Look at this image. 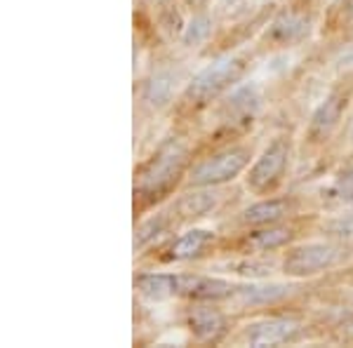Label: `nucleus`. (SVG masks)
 I'll return each instance as SVG.
<instances>
[{"label": "nucleus", "instance_id": "1", "mask_svg": "<svg viewBox=\"0 0 353 348\" xmlns=\"http://www.w3.org/2000/svg\"><path fill=\"white\" fill-rule=\"evenodd\" d=\"M196 130L191 125L172 123L168 132L153 144L151 151L134 165V219L149 214L184 186L191 163L196 161Z\"/></svg>", "mask_w": 353, "mask_h": 348}, {"label": "nucleus", "instance_id": "2", "mask_svg": "<svg viewBox=\"0 0 353 348\" xmlns=\"http://www.w3.org/2000/svg\"><path fill=\"white\" fill-rule=\"evenodd\" d=\"M261 57V48L257 43H248L243 48H236L231 52L210 57L208 61L191 73L189 83L184 85L179 99L170 113L172 123L191 125L196 130V123L210 111L224 94H229L236 85L248 81L250 73L257 68Z\"/></svg>", "mask_w": 353, "mask_h": 348}, {"label": "nucleus", "instance_id": "3", "mask_svg": "<svg viewBox=\"0 0 353 348\" xmlns=\"http://www.w3.org/2000/svg\"><path fill=\"white\" fill-rule=\"evenodd\" d=\"M353 113V73H334L332 83L323 92L311 113L306 116V123L301 127L299 141V156H321L327 151L341 132L349 125Z\"/></svg>", "mask_w": 353, "mask_h": 348}, {"label": "nucleus", "instance_id": "4", "mask_svg": "<svg viewBox=\"0 0 353 348\" xmlns=\"http://www.w3.org/2000/svg\"><path fill=\"white\" fill-rule=\"evenodd\" d=\"M261 141L254 134L224 144L196 148V161L181 188H229L243 179L257 156Z\"/></svg>", "mask_w": 353, "mask_h": 348}, {"label": "nucleus", "instance_id": "5", "mask_svg": "<svg viewBox=\"0 0 353 348\" xmlns=\"http://www.w3.org/2000/svg\"><path fill=\"white\" fill-rule=\"evenodd\" d=\"M226 233L219 226L193 224L168 236L146 252L137 254V261L156 268L203 266L224 254Z\"/></svg>", "mask_w": 353, "mask_h": 348}, {"label": "nucleus", "instance_id": "6", "mask_svg": "<svg viewBox=\"0 0 353 348\" xmlns=\"http://www.w3.org/2000/svg\"><path fill=\"white\" fill-rule=\"evenodd\" d=\"M299 156V141L292 130L273 132L269 139L261 141L257 156L248 172L243 174L241 184L250 198H266L283 193L292 174V167Z\"/></svg>", "mask_w": 353, "mask_h": 348}, {"label": "nucleus", "instance_id": "7", "mask_svg": "<svg viewBox=\"0 0 353 348\" xmlns=\"http://www.w3.org/2000/svg\"><path fill=\"white\" fill-rule=\"evenodd\" d=\"M353 259V249L349 243L332 240V238H301L278 256L281 276L290 280L311 283L321 276L337 271L346 261Z\"/></svg>", "mask_w": 353, "mask_h": 348}, {"label": "nucleus", "instance_id": "8", "mask_svg": "<svg viewBox=\"0 0 353 348\" xmlns=\"http://www.w3.org/2000/svg\"><path fill=\"white\" fill-rule=\"evenodd\" d=\"M318 26L321 24H318L316 0H285V3H278L276 12L271 14L254 43L266 57L288 52L309 43Z\"/></svg>", "mask_w": 353, "mask_h": 348}, {"label": "nucleus", "instance_id": "9", "mask_svg": "<svg viewBox=\"0 0 353 348\" xmlns=\"http://www.w3.org/2000/svg\"><path fill=\"white\" fill-rule=\"evenodd\" d=\"M309 318L299 308L290 311H269L257 316L245 318L236 325L229 344L233 346H250V348H278L299 344L309 334Z\"/></svg>", "mask_w": 353, "mask_h": 348}, {"label": "nucleus", "instance_id": "10", "mask_svg": "<svg viewBox=\"0 0 353 348\" xmlns=\"http://www.w3.org/2000/svg\"><path fill=\"white\" fill-rule=\"evenodd\" d=\"M321 212H306L294 219L281 221V224L248 228V231L226 233V245L221 256L233 254H281L290 245H294L301 238H309V233H316V224Z\"/></svg>", "mask_w": 353, "mask_h": 348}, {"label": "nucleus", "instance_id": "11", "mask_svg": "<svg viewBox=\"0 0 353 348\" xmlns=\"http://www.w3.org/2000/svg\"><path fill=\"white\" fill-rule=\"evenodd\" d=\"M189 61L179 59V57H165L158 59L144 76L137 81L134 99L141 113L146 116H165L172 113V108L179 99L184 85L191 78V68L186 66Z\"/></svg>", "mask_w": 353, "mask_h": 348}, {"label": "nucleus", "instance_id": "12", "mask_svg": "<svg viewBox=\"0 0 353 348\" xmlns=\"http://www.w3.org/2000/svg\"><path fill=\"white\" fill-rule=\"evenodd\" d=\"M306 212H318V209H309V198L292 191L288 193L283 191L276 193V196L252 198L248 205L233 209L226 219H221V231L236 233V231H248V228L281 224V221L294 219V216Z\"/></svg>", "mask_w": 353, "mask_h": 348}, {"label": "nucleus", "instance_id": "13", "mask_svg": "<svg viewBox=\"0 0 353 348\" xmlns=\"http://www.w3.org/2000/svg\"><path fill=\"white\" fill-rule=\"evenodd\" d=\"M179 325L193 344L221 346L238 325V316L221 301H184L179 304Z\"/></svg>", "mask_w": 353, "mask_h": 348}, {"label": "nucleus", "instance_id": "14", "mask_svg": "<svg viewBox=\"0 0 353 348\" xmlns=\"http://www.w3.org/2000/svg\"><path fill=\"white\" fill-rule=\"evenodd\" d=\"M304 296V283L283 278H264V280H241L236 294L229 301V308L238 318L257 316V313L283 311L294 306V301Z\"/></svg>", "mask_w": 353, "mask_h": 348}, {"label": "nucleus", "instance_id": "15", "mask_svg": "<svg viewBox=\"0 0 353 348\" xmlns=\"http://www.w3.org/2000/svg\"><path fill=\"white\" fill-rule=\"evenodd\" d=\"M226 205H229V191L226 188H179L161 207L165 209L176 233L186 226L203 224L205 219L219 216Z\"/></svg>", "mask_w": 353, "mask_h": 348}, {"label": "nucleus", "instance_id": "16", "mask_svg": "<svg viewBox=\"0 0 353 348\" xmlns=\"http://www.w3.org/2000/svg\"><path fill=\"white\" fill-rule=\"evenodd\" d=\"M316 203L318 212H332V209L351 207L353 205V153L337 163V167L330 172V179L318 188L311 198Z\"/></svg>", "mask_w": 353, "mask_h": 348}, {"label": "nucleus", "instance_id": "17", "mask_svg": "<svg viewBox=\"0 0 353 348\" xmlns=\"http://www.w3.org/2000/svg\"><path fill=\"white\" fill-rule=\"evenodd\" d=\"M318 33L332 52L353 43V0H330L323 8Z\"/></svg>", "mask_w": 353, "mask_h": 348}, {"label": "nucleus", "instance_id": "18", "mask_svg": "<svg viewBox=\"0 0 353 348\" xmlns=\"http://www.w3.org/2000/svg\"><path fill=\"white\" fill-rule=\"evenodd\" d=\"M217 28H219V19L212 10H201V12H191L186 17V24L184 31H181L179 41H176V50L184 54H193V57H201L205 52L210 43L214 41L217 36Z\"/></svg>", "mask_w": 353, "mask_h": 348}, {"label": "nucleus", "instance_id": "19", "mask_svg": "<svg viewBox=\"0 0 353 348\" xmlns=\"http://www.w3.org/2000/svg\"><path fill=\"white\" fill-rule=\"evenodd\" d=\"M316 236L332 238V240L353 243V205L351 207L332 209V212H323L318 216Z\"/></svg>", "mask_w": 353, "mask_h": 348}, {"label": "nucleus", "instance_id": "20", "mask_svg": "<svg viewBox=\"0 0 353 348\" xmlns=\"http://www.w3.org/2000/svg\"><path fill=\"white\" fill-rule=\"evenodd\" d=\"M332 71L334 73H353V43L334 50L332 57Z\"/></svg>", "mask_w": 353, "mask_h": 348}, {"label": "nucleus", "instance_id": "21", "mask_svg": "<svg viewBox=\"0 0 353 348\" xmlns=\"http://www.w3.org/2000/svg\"><path fill=\"white\" fill-rule=\"evenodd\" d=\"M341 146H344L346 156L353 153V113H351V118H349V125H346V130H344V139H341Z\"/></svg>", "mask_w": 353, "mask_h": 348}, {"label": "nucleus", "instance_id": "22", "mask_svg": "<svg viewBox=\"0 0 353 348\" xmlns=\"http://www.w3.org/2000/svg\"><path fill=\"white\" fill-rule=\"evenodd\" d=\"M146 3L151 5L153 14H156V12H161V10L170 8V5H172V3H176V0H146Z\"/></svg>", "mask_w": 353, "mask_h": 348}, {"label": "nucleus", "instance_id": "23", "mask_svg": "<svg viewBox=\"0 0 353 348\" xmlns=\"http://www.w3.org/2000/svg\"><path fill=\"white\" fill-rule=\"evenodd\" d=\"M351 249H353V243H351Z\"/></svg>", "mask_w": 353, "mask_h": 348}, {"label": "nucleus", "instance_id": "24", "mask_svg": "<svg viewBox=\"0 0 353 348\" xmlns=\"http://www.w3.org/2000/svg\"><path fill=\"white\" fill-rule=\"evenodd\" d=\"M351 316H353V313H351Z\"/></svg>", "mask_w": 353, "mask_h": 348}]
</instances>
